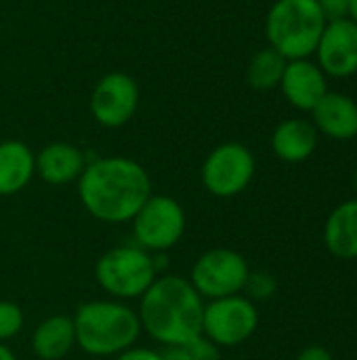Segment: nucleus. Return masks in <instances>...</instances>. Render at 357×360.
<instances>
[{
  "instance_id": "obj_1",
  "label": "nucleus",
  "mask_w": 357,
  "mask_h": 360,
  "mask_svg": "<svg viewBox=\"0 0 357 360\" xmlns=\"http://www.w3.org/2000/svg\"><path fill=\"white\" fill-rule=\"evenodd\" d=\"M151 196L147 171L133 158L105 156L86 162L78 179V198L88 215L105 224H126Z\"/></svg>"
},
{
  "instance_id": "obj_2",
  "label": "nucleus",
  "mask_w": 357,
  "mask_h": 360,
  "mask_svg": "<svg viewBox=\"0 0 357 360\" xmlns=\"http://www.w3.org/2000/svg\"><path fill=\"white\" fill-rule=\"evenodd\" d=\"M141 329L166 346H185L202 335L204 300L191 283L177 274L158 276L139 297Z\"/></svg>"
},
{
  "instance_id": "obj_3",
  "label": "nucleus",
  "mask_w": 357,
  "mask_h": 360,
  "mask_svg": "<svg viewBox=\"0 0 357 360\" xmlns=\"http://www.w3.org/2000/svg\"><path fill=\"white\" fill-rule=\"evenodd\" d=\"M76 346L90 356H116L137 344L141 323L137 310L118 300H93L76 308Z\"/></svg>"
},
{
  "instance_id": "obj_4",
  "label": "nucleus",
  "mask_w": 357,
  "mask_h": 360,
  "mask_svg": "<svg viewBox=\"0 0 357 360\" xmlns=\"http://www.w3.org/2000/svg\"><path fill=\"white\" fill-rule=\"evenodd\" d=\"M316 0H276L265 19L269 46L290 59H307L316 53L326 27Z\"/></svg>"
},
{
  "instance_id": "obj_5",
  "label": "nucleus",
  "mask_w": 357,
  "mask_h": 360,
  "mask_svg": "<svg viewBox=\"0 0 357 360\" xmlns=\"http://www.w3.org/2000/svg\"><path fill=\"white\" fill-rule=\"evenodd\" d=\"M158 278L156 259L139 245H120L105 251L95 264V281L114 300H139Z\"/></svg>"
},
{
  "instance_id": "obj_6",
  "label": "nucleus",
  "mask_w": 357,
  "mask_h": 360,
  "mask_svg": "<svg viewBox=\"0 0 357 360\" xmlns=\"http://www.w3.org/2000/svg\"><path fill=\"white\" fill-rule=\"evenodd\" d=\"M248 276L250 268L246 257L234 249L219 247L202 253L194 262L187 281L202 300L213 302L229 295H240L246 287Z\"/></svg>"
},
{
  "instance_id": "obj_7",
  "label": "nucleus",
  "mask_w": 357,
  "mask_h": 360,
  "mask_svg": "<svg viewBox=\"0 0 357 360\" xmlns=\"http://www.w3.org/2000/svg\"><path fill=\"white\" fill-rule=\"evenodd\" d=\"M130 224L135 240L149 253H164L177 247L187 228L183 207L166 194H151Z\"/></svg>"
},
{
  "instance_id": "obj_8",
  "label": "nucleus",
  "mask_w": 357,
  "mask_h": 360,
  "mask_svg": "<svg viewBox=\"0 0 357 360\" xmlns=\"http://www.w3.org/2000/svg\"><path fill=\"white\" fill-rule=\"evenodd\" d=\"M259 327V310L244 295H229L204 304L202 335L217 348H236L252 338Z\"/></svg>"
},
{
  "instance_id": "obj_9",
  "label": "nucleus",
  "mask_w": 357,
  "mask_h": 360,
  "mask_svg": "<svg viewBox=\"0 0 357 360\" xmlns=\"http://www.w3.org/2000/svg\"><path fill=\"white\" fill-rule=\"evenodd\" d=\"M257 171L252 152L238 141L217 146L202 165V184L217 198H234L242 194Z\"/></svg>"
},
{
  "instance_id": "obj_10",
  "label": "nucleus",
  "mask_w": 357,
  "mask_h": 360,
  "mask_svg": "<svg viewBox=\"0 0 357 360\" xmlns=\"http://www.w3.org/2000/svg\"><path fill=\"white\" fill-rule=\"evenodd\" d=\"M139 110V84L124 72L101 76L90 93L93 118L105 129L124 127Z\"/></svg>"
},
{
  "instance_id": "obj_11",
  "label": "nucleus",
  "mask_w": 357,
  "mask_h": 360,
  "mask_svg": "<svg viewBox=\"0 0 357 360\" xmlns=\"http://www.w3.org/2000/svg\"><path fill=\"white\" fill-rule=\"evenodd\" d=\"M316 63L326 76L349 78L357 72V23L351 17L328 21L316 46Z\"/></svg>"
},
{
  "instance_id": "obj_12",
  "label": "nucleus",
  "mask_w": 357,
  "mask_h": 360,
  "mask_svg": "<svg viewBox=\"0 0 357 360\" xmlns=\"http://www.w3.org/2000/svg\"><path fill=\"white\" fill-rule=\"evenodd\" d=\"M280 89H282L286 101L301 112H311L318 105V101L330 91L328 76L309 57L307 59H290L286 63Z\"/></svg>"
},
{
  "instance_id": "obj_13",
  "label": "nucleus",
  "mask_w": 357,
  "mask_h": 360,
  "mask_svg": "<svg viewBox=\"0 0 357 360\" xmlns=\"http://www.w3.org/2000/svg\"><path fill=\"white\" fill-rule=\"evenodd\" d=\"M311 116L316 131L330 139L347 141L357 137V103L345 93L328 91L311 110Z\"/></svg>"
},
{
  "instance_id": "obj_14",
  "label": "nucleus",
  "mask_w": 357,
  "mask_h": 360,
  "mask_svg": "<svg viewBox=\"0 0 357 360\" xmlns=\"http://www.w3.org/2000/svg\"><path fill=\"white\" fill-rule=\"evenodd\" d=\"M86 167L84 152L67 141H53L36 156V173L50 186H65L78 181Z\"/></svg>"
},
{
  "instance_id": "obj_15",
  "label": "nucleus",
  "mask_w": 357,
  "mask_h": 360,
  "mask_svg": "<svg viewBox=\"0 0 357 360\" xmlns=\"http://www.w3.org/2000/svg\"><path fill=\"white\" fill-rule=\"evenodd\" d=\"M318 131L305 118H288L280 122L271 135V150L284 162H305L318 148Z\"/></svg>"
},
{
  "instance_id": "obj_16",
  "label": "nucleus",
  "mask_w": 357,
  "mask_h": 360,
  "mask_svg": "<svg viewBox=\"0 0 357 360\" xmlns=\"http://www.w3.org/2000/svg\"><path fill=\"white\" fill-rule=\"evenodd\" d=\"M36 175V156L19 139L0 141V196L21 192Z\"/></svg>"
},
{
  "instance_id": "obj_17",
  "label": "nucleus",
  "mask_w": 357,
  "mask_h": 360,
  "mask_svg": "<svg viewBox=\"0 0 357 360\" xmlns=\"http://www.w3.org/2000/svg\"><path fill=\"white\" fill-rule=\"evenodd\" d=\"M324 245L337 259H357V198L332 209L324 226Z\"/></svg>"
},
{
  "instance_id": "obj_18",
  "label": "nucleus",
  "mask_w": 357,
  "mask_h": 360,
  "mask_svg": "<svg viewBox=\"0 0 357 360\" xmlns=\"http://www.w3.org/2000/svg\"><path fill=\"white\" fill-rule=\"evenodd\" d=\"M74 346V321L65 314L44 319L32 333V352L40 360H61Z\"/></svg>"
},
{
  "instance_id": "obj_19",
  "label": "nucleus",
  "mask_w": 357,
  "mask_h": 360,
  "mask_svg": "<svg viewBox=\"0 0 357 360\" xmlns=\"http://www.w3.org/2000/svg\"><path fill=\"white\" fill-rule=\"evenodd\" d=\"M286 63L288 59L284 55H280L271 46H265L252 55L248 70H246V80L257 91H271L280 86Z\"/></svg>"
},
{
  "instance_id": "obj_20",
  "label": "nucleus",
  "mask_w": 357,
  "mask_h": 360,
  "mask_svg": "<svg viewBox=\"0 0 357 360\" xmlns=\"http://www.w3.org/2000/svg\"><path fill=\"white\" fill-rule=\"evenodd\" d=\"M23 310L8 300H0V344L13 340L23 329Z\"/></svg>"
},
{
  "instance_id": "obj_21",
  "label": "nucleus",
  "mask_w": 357,
  "mask_h": 360,
  "mask_svg": "<svg viewBox=\"0 0 357 360\" xmlns=\"http://www.w3.org/2000/svg\"><path fill=\"white\" fill-rule=\"evenodd\" d=\"M246 291H248V300H269L274 293H276V289H278V283L274 281V276L271 274H267V272H250V276H248V281H246V287H244Z\"/></svg>"
},
{
  "instance_id": "obj_22",
  "label": "nucleus",
  "mask_w": 357,
  "mask_h": 360,
  "mask_svg": "<svg viewBox=\"0 0 357 360\" xmlns=\"http://www.w3.org/2000/svg\"><path fill=\"white\" fill-rule=\"evenodd\" d=\"M187 360H219L221 359V348H217L210 340H206L204 335L191 340L189 344L181 346Z\"/></svg>"
},
{
  "instance_id": "obj_23",
  "label": "nucleus",
  "mask_w": 357,
  "mask_h": 360,
  "mask_svg": "<svg viewBox=\"0 0 357 360\" xmlns=\"http://www.w3.org/2000/svg\"><path fill=\"white\" fill-rule=\"evenodd\" d=\"M316 4L320 6L326 21L345 19L349 17V11H351V0H316Z\"/></svg>"
},
{
  "instance_id": "obj_24",
  "label": "nucleus",
  "mask_w": 357,
  "mask_h": 360,
  "mask_svg": "<svg viewBox=\"0 0 357 360\" xmlns=\"http://www.w3.org/2000/svg\"><path fill=\"white\" fill-rule=\"evenodd\" d=\"M116 360H162V352L141 346H130L124 352L116 354Z\"/></svg>"
},
{
  "instance_id": "obj_25",
  "label": "nucleus",
  "mask_w": 357,
  "mask_h": 360,
  "mask_svg": "<svg viewBox=\"0 0 357 360\" xmlns=\"http://www.w3.org/2000/svg\"><path fill=\"white\" fill-rule=\"evenodd\" d=\"M295 360H335L332 359V354L326 350V348H322V346H309V348H305L299 356Z\"/></svg>"
},
{
  "instance_id": "obj_26",
  "label": "nucleus",
  "mask_w": 357,
  "mask_h": 360,
  "mask_svg": "<svg viewBox=\"0 0 357 360\" xmlns=\"http://www.w3.org/2000/svg\"><path fill=\"white\" fill-rule=\"evenodd\" d=\"M162 360H187L181 346H166L162 350Z\"/></svg>"
},
{
  "instance_id": "obj_27",
  "label": "nucleus",
  "mask_w": 357,
  "mask_h": 360,
  "mask_svg": "<svg viewBox=\"0 0 357 360\" xmlns=\"http://www.w3.org/2000/svg\"><path fill=\"white\" fill-rule=\"evenodd\" d=\"M0 360H17L6 344H0Z\"/></svg>"
},
{
  "instance_id": "obj_28",
  "label": "nucleus",
  "mask_w": 357,
  "mask_h": 360,
  "mask_svg": "<svg viewBox=\"0 0 357 360\" xmlns=\"http://www.w3.org/2000/svg\"><path fill=\"white\" fill-rule=\"evenodd\" d=\"M349 17L357 23V0H351V11H349Z\"/></svg>"
},
{
  "instance_id": "obj_29",
  "label": "nucleus",
  "mask_w": 357,
  "mask_h": 360,
  "mask_svg": "<svg viewBox=\"0 0 357 360\" xmlns=\"http://www.w3.org/2000/svg\"><path fill=\"white\" fill-rule=\"evenodd\" d=\"M353 186H356V192H357V169H356V175H353Z\"/></svg>"
}]
</instances>
